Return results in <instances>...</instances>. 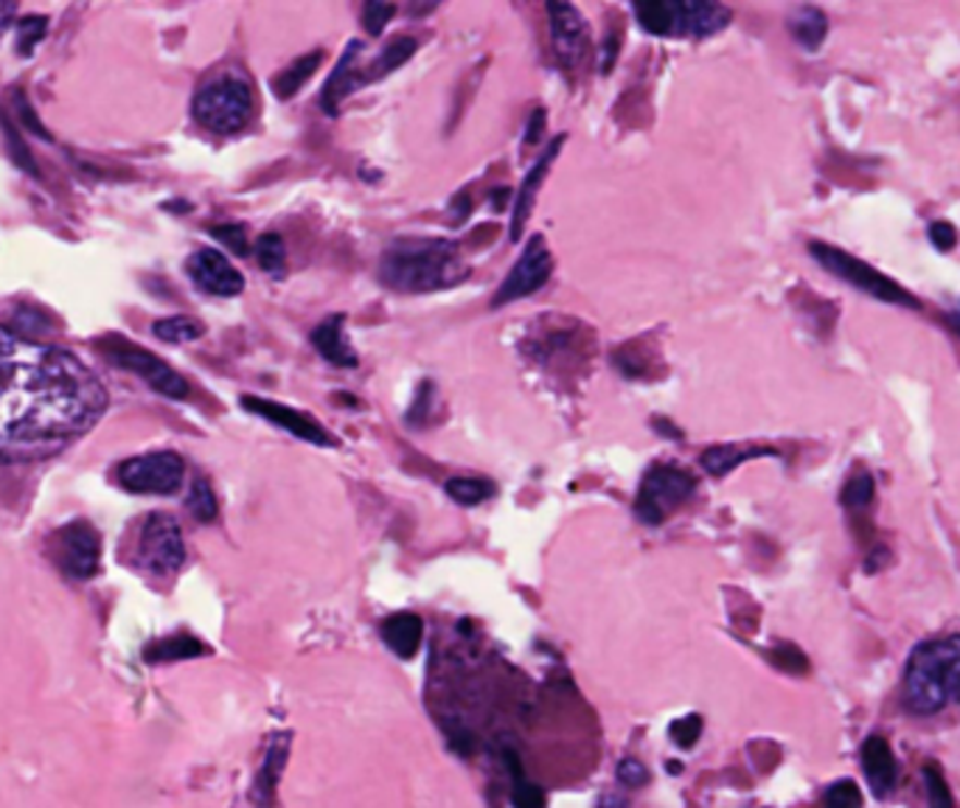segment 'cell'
<instances>
[{"label": "cell", "mask_w": 960, "mask_h": 808, "mask_svg": "<svg viewBox=\"0 0 960 808\" xmlns=\"http://www.w3.org/2000/svg\"><path fill=\"white\" fill-rule=\"evenodd\" d=\"M99 376L60 346L0 326V463H37L104 415Z\"/></svg>", "instance_id": "1"}, {"label": "cell", "mask_w": 960, "mask_h": 808, "mask_svg": "<svg viewBox=\"0 0 960 808\" xmlns=\"http://www.w3.org/2000/svg\"><path fill=\"white\" fill-rule=\"evenodd\" d=\"M467 278L458 245L433 236H407L387 245L380 261V281L407 295L439 293Z\"/></svg>", "instance_id": "2"}, {"label": "cell", "mask_w": 960, "mask_h": 808, "mask_svg": "<svg viewBox=\"0 0 960 808\" xmlns=\"http://www.w3.org/2000/svg\"><path fill=\"white\" fill-rule=\"evenodd\" d=\"M901 699L915 716H935L960 705V635L933 637L910 651Z\"/></svg>", "instance_id": "3"}, {"label": "cell", "mask_w": 960, "mask_h": 808, "mask_svg": "<svg viewBox=\"0 0 960 808\" xmlns=\"http://www.w3.org/2000/svg\"><path fill=\"white\" fill-rule=\"evenodd\" d=\"M192 113L200 127L217 135H236L254 115V90L239 74H222L194 96Z\"/></svg>", "instance_id": "4"}, {"label": "cell", "mask_w": 960, "mask_h": 808, "mask_svg": "<svg viewBox=\"0 0 960 808\" xmlns=\"http://www.w3.org/2000/svg\"><path fill=\"white\" fill-rule=\"evenodd\" d=\"M809 253L812 259L821 264L826 273H832L834 278L846 281L851 287H857L860 293H865L867 298H876L882 303H890V307L901 309H921V301L913 293H907L901 284H896L894 278H887L885 273H879L876 268H871L867 261L857 259V256L846 253V250L834 248V245H823V241H812L809 245Z\"/></svg>", "instance_id": "5"}, {"label": "cell", "mask_w": 960, "mask_h": 808, "mask_svg": "<svg viewBox=\"0 0 960 808\" xmlns=\"http://www.w3.org/2000/svg\"><path fill=\"white\" fill-rule=\"evenodd\" d=\"M697 492V481L686 469L672 467V463H657L643 474V483L638 488L635 500V514L647 525H661L677 506L688 500Z\"/></svg>", "instance_id": "6"}, {"label": "cell", "mask_w": 960, "mask_h": 808, "mask_svg": "<svg viewBox=\"0 0 960 808\" xmlns=\"http://www.w3.org/2000/svg\"><path fill=\"white\" fill-rule=\"evenodd\" d=\"M96 348H99L101 355L113 362V365L127 368V371H135L138 376H144V380L149 382V388H155L158 394L169 396V399H186L188 396V382L183 380L177 371H172L167 362L158 360L155 355H149L147 348L127 343L119 335L104 337V340L96 343Z\"/></svg>", "instance_id": "7"}, {"label": "cell", "mask_w": 960, "mask_h": 808, "mask_svg": "<svg viewBox=\"0 0 960 808\" xmlns=\"http://www.w3.org/2000/svg\"><path fill=\"white\" fill-rule=\"evenodd\" d=\"M186 463L177 452H149L130 458L115 469L121 488L133 495H174L183 483Z\"/></svg>", "instance_id": "8"}, {"label": "cell", "mask_w": 960, "mask_h": 808, "mask_svg": "<svg viewBox=\"0 0 960 808\" xmlns=\"http://www.w3.org/2000/svg\"><path fill=\"white\" fill-rule=\"evenodd\" d=\"M551 273H554V256H551L542 236H531L526 241V250L520 253V259L514 261L512 273L506 275V281L494 293L492 307H508V303L522 301L528 295L540 293L547 281H551Z\"/></svg>", "instance_id": "9"}, {"label": "cell", "mask_w": 960, "mask_h": 808, "mask_svg": "<svg viewBox=\"0 0 960 808\" xmlns=\"http://www.w3.org/2000/svg\"><path fill=\"white\" fill-rule=\"evenodd\" d=\"M140 568L149 573L169 575L183 568L186 561V545H183V531L177 520L169 514H149L138 542Z\"/></svg>", "instance_id": "10"}, {"label": "cell", "mask_w": 960, "mask_h": 808, "mask_svg": "<svg viewBox=\"0 0 960 808\" xmlns=\"http://www.w3.org/2000/svg\"><path fill=\"white\" fill-rule=\"evenodd\" d=\"M51 559L57 568L71 579H90L99 570L101 559V539L96 529L85 520L67 522L51 536Z\"/></svg>", "instance_id": "11"}, {"label": "cell", "mask_w": 960, "mask_h": 808, "mask_svg": "<svg viewBox=\"0 0 960 808\" xmlns=\"http://www.w3.org/2000/svg\"><path fill=\"white\" fill-rule=\"evenodd\" d=\"M551 17V37H554V54L565 71L579 67L590 51V28L574 3H547Z\"/></svg>", "instance_id": "12"}, {"label": "cell", "mask_w": 960, "mask_h": 808, "mask_svg": "<svg viewBox=\"0 0 960 808\" xmlns=\"http://www.w3.org/2000/svg\"><path fill=\"white\" fill-rule=\"evenodd\" d=\"M186 273L202 293L217 295V298H234L245 289V278L239 270L213 248H202L188 256Z\"/></svg>", "instance_id": "13"}, {"label": "cell", "mask_w": 960, "mask_h": 808, "mask_svg": "<svg viewBox=\"0 0 960 808\" xmlns=\"http://www.w3.org/2000/svg\"><path fill=\"white\" fill-rule=\"evenodd\" d=\"M668 12H672L668 37H693V40L719 34L734 17L730 9L722 3H702V0H677V3H668Z\"/></svg>", "instance_id": "14"}, {"label": "cell", "mask_w": 960, "mask_h": 808, "mask_svg": "<svg viewBox=\"0 0 960 808\" xmlns=\"http://www.w3.org/2000/svg\"><path fill=\"white\" fill-rule=\"evenodd\" d=\"M242 408L250 410V413H256V415H261V419L273 421L275 427L287 430V433H293L295 438H300V442L318 444V447H334V444H337L332 435L327 433V430L320 427L312 415L287 408V405H279V401H270V399H259V396H242Z\"/></svg>", "instance_id": "15"}, {"label": "cell", "mask_w": 960, "mask_h": 808, "mask_svg": "<svg viewBox=\"0 0 960 808\" xmlns=\"http://www.w3.org/2000/svg\"><path fill=\"white\" fill-rule=\"evenodd\" d=\"M562 147H565V135H556V138L551 140V144H547V152L542 154L540 161H537L531 166V172H528L526 177H522L520 195H517V200H514L512 234H508V236H512V241H520L522 239V227H526L528 216H531L533 202H537V195H540V188H542V183H545V177H547V172H551V166H554L556 158H559V149Z\"/></svg>", "instance_id": "16"}, {"label": "cell", "mask_w": 960, "mask_h": 808, "mask_svg": "<svg viewBox=\"0 0 960 808\" xmlns=\"http://www.w3.org/2000/svg\"><path fill=\"white\" fill-rule=\"evenodd\" d=\"M360 54H362V42L360 40L348 42L346 54L341 57L337 67H334V74L329 76L327 87H323V94H320V104H323V110H327L329 115L341 113V101L362 85V67L357 65V57Z\"/></svg>", "instance_id": "17"}, {"label": "cell", "mask_w": 960, "mask_h": 808, "mask_svg": "<svg viewBox=\"0 0 960 808\" xmlns=\"http://www.w3.org/2000/svg\"><path fill=\"white\" fill-rule=\"evenodd\" d=\"M862 769H865V778L874 788L876 797H885L890 788L899 781V763H896V755L890 749V744L882 738V735H871L865 744H862Z\"/></svg>", "instance_id": "18"}, {"label": "cell", "mask_w": 960, "mask_h": 808, "mask_svg": "<svg viewBox=\"0 0 960 808\" xmlns=\"http://www.w3.org/2000/svg\"><path fill=\"white\" fill-rule=\"evenodd\" d=\"M343 326H346V314H332L327 321L320 323L312 332V346L329 365L334 368H357V351L348 346L346 335H343Z\"/></svg>", "instance_id": "19"}, {"label": "cell", "mask_w": 960, "mask_h": 808, "mask_svg": "<svg viewBox=\"0 0 960 808\" xmlns=\"http://www.w3.org/2000/svg\"><path fill=\"white\" fill-rule=\"evenodd\" d=\"M382 641L399 660H414L424 637V623L414 612H394L382 623Z\"/></svg>", "instance_id": "20"}, {"label": "cell", "mask_w": 960, "mask_h": 808, "mask_svg": "<svg viewBox=\"0 0 960 808\" xmlns=\"http://www.w3.org/2000/svg\"><path fill=\"white\" fill-rule=\"evenodd\" d=\"M767 455H778V452H775L773 447H755V444H722V447L705 449L700 463L707 474L722 477V474L734 472V469L741 467L744 461L767 458Z\"/></svg>", "instance_id": "21"}, {"label": "cell", "mask_w": 960, "mask_h": 808, "mask_svg": "<svg viewBox=\"0 0 960 808\" xmlns=\"http://www.w3.org/2000/svg\"><path fill=\"white\" fill-rule=\"evenodd\" d=\"M787 26H789V34H792L795 40H798L800 48H807V51H817L828 34V17H826V12L817 7H798V9H792V14H789Z\"/></svg>", "instance_id": "22"}, {"label": "cell", "mask_w": 960, "mask_h": 808, "mask_svg": "<svg viewBox=\"0 0 960 808\" xmlns=\"http://www.w3.org/2000/svg\"><path fill=\"white\" fill-rule=\"evenodd\" d=\"M287 753H290V735H281L270 744L267 749V758L261 763V772L256 775L254 783V800L256 803H273V792L279 786V778L284 772V763H287Z\"/></svg>", "instance_id": "23"}, {"label": "cell", "mask_w": 960, "mask_h": 808, "mask_svg": "<svg viewBox=\"0 0 960 808\" xmlns=\"http://www.w3.org/2000/svg\"><path fill=\"white\" fill-rule=\"evenodd\" d=\"M320 62H323V51H312V54L298 57V60H295L290 67H284L281 74H275L273 76V94H275V99H281V101L293 99V96L298 94L300 87H304L309 79H312L315 71H318V67H320Z\"/></svg>", "instance_id": "24"}, {"label": "cell", "mask_w": 960, "mask_h": 808, "mask_svg": "<svg viewBox=\"0 0 960 808\" xmlns=\"http://www.w3.org/2000/svg\"><path fill=\"white\" fill-rule=\"evenodd\" d=\"M414 54H416L414 37H396V40L387 42L380 54H377V60H373L371 65L362 71V85H368V82H380L382 76H387L391 71H396L399 65H405V62L410 60Z\"/></svg>", "instance_id": "25"}, {"label": "cell", "mask_w": 960, "mask_h": 808, "mask_svg": "<svg viewBox=\"0 0 960 808\" xmlns=\"http://www.w3.org/2000/svg\"><path fill=\"white\" fill-rule=\"evenodd\" d=\"M208 655V646L200 641H194L188 635L177 637H163L158 643H149L147 651H144V660L147 662H174V660H192V657Z\"/></svg>", "instance_id": "26"}, {"label": "cell", "mask_w": 960, "mask_h": 808, "mask_svg": "<svg viewBox=\"0 0 960 808\" xmlns=\"http://www.w3.org/2000/svg\"><path fill=\"white\" fill-rule=\"evenodd\" d=\"M444 488H447L450 500L467 508L480 506V502L492 500L497 495V486L492 481H487V477H453Z\"/></svg>", "instance_id": "27"}, {"label": "cell", "mask_w": 960, "mask_h": 808, "mask_svg": "<svg viewBox=\"0 0 960 808\" xmlns=\"http://www.w3.org/2000/svg\"><path fill=\"white\" fill-rule=\"evenodd\" d=\"M202 323L186 318V314H174V318H163L152 326V335L163 343H192L197 337H202Z\"/></svg>", "instance_id": "28"}, {"label": "cell", "mask_w": 960, "mask_h": 808, "mask_svg": "<svg viewBox=\"0 0 960 808\" xmlns=\"http://www.w3.org/2000/svg\"><path fill=\"white\" fill-rule=\"evenodd\" d=\"M256 261L259 268L270 275L284 273L287 268V248H284V239L279 234H261L256 239Z\"/></svg>", "instance_id": "29"}, {"label": "cell", "mask_w": 960, "mask_h": 808, "mask_svg": "<svg viewBox=\"0 0 960 808\" xmlns=\"http://www.w3.org/2000/svg\"><path fill=\"white\" fill-rule=\"evenodd\" d=\"M186 506H188V511H192V517L197 522H213V520H217V514H220V506H217V495H213L211 483H208L206 477H197V481H194L192 492H188Z\"/></svg>", "instance_id": "30"}, {"label": "cell", "mask_w": 960, "mask_h": 808, "mask_svg": "<svg viewBox=\"0 0 960 808\" xmlns=\"http://www.w3.org/2000/svg\"><path fill=\"white\" fill-rule=\"evenodd\" d=\"M874 495H876L874 477L862 472V474H853L851 481L842 486L840 500H842V506L851 508V511H862V508H867L871 502H874Z\"/></svg>", "instance_id": "31"}, {"label": "cell", "mask_w": 960, "mask_h": 808, "mask_svg": "<svg viewBox=\"0 0 960 808\" xmlns=\"http://www.w3.org/2000/svg\"><path fill=\"white\" fill-rule=\"evenodd\" d=\"M46 32H48L46 17H34V14L32 17H23V21L17 23V54L23 57L32 54L34 46L46 37Z\"/></svg>", "instance_id": "32"}, {"label": "cell", "mask_w": 960, "mask_h": 808, "mask_svg": "<svg viewBox=\"0 0 960 808\" xmlns=\"http://www.w3.org/2000/svg\"><path fill=\"white\" fill-rule=\"evenodd\" d=\"M668 735H672V742L677 744V747L691 749L693 744L700 742V735H702V719H700V716H697V713L682 716V719H677V722H674L672 728H668Z\"/></svg>", "instance_id": "33"}, {"label": "cell", "mask_w": 960, "mask_h": 808, "mask_svg": "<svg viewBox=\"0 0 960 808\" xmlns=\"http://www.w3.org/2000/svg\"><path fill=\"white\" fill-rule=\"evenodd\" d=\"M394 14H396L394 3H366V9H362V26H366V32L371 34V37H380Z\"/></svg>", "instance_id": "34"}, {"label": "cell", "mask_w": 960, "mask_h": 808, "mask_svg": "<svg viewBox=\"0 0 960 808\" xmlns=\"http://www.w3.org/2000/svg\"><path fill=\"white\" fill-rule=\"evenodd\" d=\"M921 775H924V786H927L930 806H952L955 800H952V795H949V786H947V781H944V775H940V769H935L933 763H927Z\"/></svg>", "instance_id": "35"}, {"label": "cell", "mask_w": 960, "mask_h": 808, "mask_svg": "<svg viewBox=\"0 0 960 808\" xmlns=\"http://www.w3.org/2000/svg\"><path fill=\"white\" fill-rule=\"evenodd\" d=\"M823 800H826L828 806L848 808V806H860L862 795H860V788H857V783H853V781H837V783H834V786H828V792H826V797H823Z\"/></svg>", "instance_id": "36"}, {"label": "cell", "mask_w": 960, "mask_h": 808, "mask_svg": "<svg viewBox=\"0 0 960 808\" xmlns=\"http://www.w3.org/2000/svg\"><path fill=\"white\" fill-rule=\"evenodd\" d=\"M618 781L624 783L627 788H638V786H647L649 783V769L643 767L640 761L635 758H624L618 763Z\"/></svg>", "instance_id": "37"}, {"label": "cell", "mask_w": 960, "mask_h": 808, "mask_svg": "<svg viewBox=\"0 0 960 808\" xmlns=\"http://www.w3.org/2000/svg\"><path fill=\"white\" fill-rule=\"evenodd\" d=\"M213 236L231 248L234 253L245 256L247 253V236H245V225H222V227H213Z\"/></svg>", "instance_id": "38"}, {"label": "cell", "mask_w": 960, "mask_h": 808, "mask_svg": "<svg viewBox=\"0 0 960 808\" xmlns=\"http://www.w3.org/2000/svg\"><path fill=\"white\" fill-rule=\"evenodd\" d=\"M512 803H514V806H520V808H540L542 803H545V795H542L540 788L533 786V783L520 781V783H517V786H514Z\"/></svg>", "instance_id": "39"}, {"label": "cell", "mask_w": 960, "mask_h": 808, "mask_svg": "<svg viewBox=\"0 0 960 808\" xmlns=\"http://www.w3.org/2000/svg\"><path fill=\"white\" fill-rule=\"evenodd\" d=\"M773 657H775V662H778L780 669H787V671H807L809 669V662L803 660V655H800L798 648H792V646L775 648Z\"/></svg>", "instance_id": "40"}, {"label": "cell", "mask_w": 960, "mask_h": 808, "mask_svg": "<svg viewBox=\"0 0 960 808\" xmlns=\"http://www.w3.org/2000/svg\"><path fill=\"white\" fill-rule=\"evenodd\" d=\"M430 399H433V385H430V382H424V385L419 388V396H416L414 408H410V413H407V421H410V424H424L427 410H430Z\"/></svg>", "instance_id": "41"}, {"label": "cell", "mask_w": 960, "mask_h": 808, "mask_svg": "<svg viewBox=\"0 0 960 808\" xmlns=\"http://www.w3.org/2000/svg\"><path fill=\"white\" fill-rule=\"evenodd\" d=\"M930 239H933L935 248L952 250L955 241H958V234H955V227L949 222H933L930 225Z\"/></svg>", "instance_id": "42"}, {"label": "cell", "mask_w": 960, "mask_h": 808, "mask_svg": "<svg viewBox=\"0 0 960 808\" xmlns=\"http://www.w3.org/2000/svg\"><path fill=\"white\" fill-rule=\"evenodd\" d=\"M542 133H545V113H542V110H533L531 121H528L526 127V138H522V147L531 149L533 144L542 138Z\"/></svg>", "instance_id": "43"}, {"label": "cell", "mask_w": 960, "mask_h": 808, "mask_svg": "<svg viewBox=\"0 0 960 808\" xmlns=\"http://www.w3.org/2000/svg\"><path fill=\"white\" fill-rule=\"evenodd\" d=\"M654 430H657V433L672 435V438H682L680 430H672V421H666V419H654Z\"/></svg>", "instance_id": "44"}, {"label": "cell", "mask_w": 960, "mask_h": 808, "mask_svg": "<svg viewBox=\"0 0 960 808\" xmlns=\"http://www.w3.org/2000/svg\"><path fill=\"white\" fill-rule=\"evenodd\" d=\"M17 12V9L12 7V3H3V7H0V34L7 32V26H9V17H12V14Z\"/></svg>", "instance_id": "45"}, {"label": "cell", "mask_w": 960, "mask_h": 808, "mask_svg": "<svg viewBox=\"0 0 960 808\" xmlns=\"http://www.w3.org/2000/svg\"><path fill=\"white\" fill-rule=\"evenodd\" d=\"M949 323H952L955 332H958V335H960V312H952V314H949Z\"/></svg>", "instance_id": "46"}]
</instances>
